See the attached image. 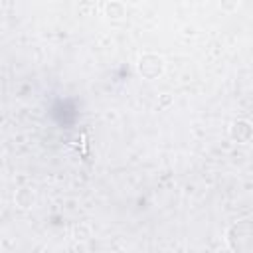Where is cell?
<instances>
[{
  "label": "cell",
  "instance_id": "1",
  "mask_svg": "<svg viewBox=\"0 0 253 253\" xmlns=\"http://www.w3.org/2000/svg\"><path fill=\"white\" fill-rule=\"evenodd\" d=\"M227 247L235 253H251L253 251V221L249 217L233 221L225 231Z\"/></svg>",
  "mask_w": 253,
  "mask_h": 253
},
{
  "label": "cell",
  "instance_id": "2",
  "mask_svg": "<svg viewBox=\"0 0 253 253\" xmlns=\"http://www.w3.org/2000/svg\"><path fill=\"white\" fill-rule=\"evenodd\" d=\"M164 71V59L156 53H144L138 59V73L144 79H156Z\"/></svg>",
  "mask_w": 253,
  "mask_h": 253
},
{
  "label": "cell",
  "instance_id": "3",
  "mask_svg": "<svg viewBox=\"0 0 253 253\" xmlns=\"http://www.w3.org/2000/svg\"><path fill=\"white\" fill-rule=\"evenodd\" d=\"M229 134H231L233 140H237L241 144H247L251 140V134H253L251 123L249 121H233L231 126H229Z\"/></svg>",
  "mask_w": 253,
  "mask_h": 253
},
{
  "label": "cell",
  "instance_id": "4",
  "mask_svg": "<svg viewBox=\"0 0 253 253\" xmlns=\"http://www.w3.org/2000/svg\"><path fill=\"white\" fill-rule=\"evenodd\" d=\"M34 202H36V194H34L30 188H20V190L16 192V204H18L22 210L32 208Z\"/></svg>",
  "mask_w": 253,
  "mask_h": 253
},
{
  "label": "cell",
  "instance_id": "5",
  "mask_svg": "<svg viewBox=\"0 0 253 253\" xmlns=\"http://www.w3.org/2000/svg\"><path fill=\"white\" fill-rule=\"evenodd\" d=\"M105 14H107L109 18H113V20H121V18L125 16V6H123L121 2L111 0V2L105 6Z\"/></svg>",
  "mask_w": 253,
  "mask_h": 253
},
{
  "label": "cell",
  "instance_id": "6",
  "mask_svg": "<svg viewBox=\"0 0 253 253\" xmlns=\"http://www.w3.org/2000/svg\"><path fill=\"white\" fill-rule=\"evenodd\" d=\"M219 6L223 12H235L239 8V0H219Z\"/></svg>",
  "mask_w": 253,
  "mask_h": 253
},
{
  "label": "cell",
  "instance_id": "7",
  "mask_svg": "<svg viewBox=\"0 0 253 253\" xmlns=\"http://www.w3.org/2000/svg\"><path fill=\"white\" fill-rule=\"evenodd\" d=\"M87 237H89V227L77 225L75 227V239H87Z\"/></svg>",
  "mask_w": 253,
  "mask_h": 253
},
{
  "label": "cell",
  "instance_id": "8",
  "mask_svg": "<svg viewBox=\"0 0 253 253\" xmlns=\"http://www.w3.org/2000/svg\"><path fill=\"white\" fill-rule=\"evenodd\" d=\"M128 2H132V4H138V2H142V0H128Z\"/></svg>",
  "mask_w": 253,
  "mask_h": 253
}]
</instances>
